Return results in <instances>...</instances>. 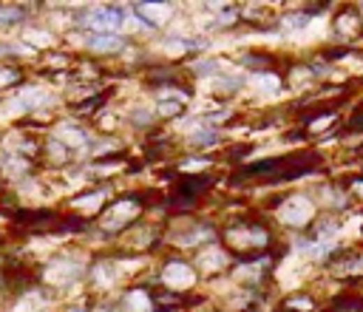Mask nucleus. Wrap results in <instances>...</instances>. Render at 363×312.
Here are the masks:
<instances>
[{
  "label": "nucleus",
  "instance_id": "4468645a",
  "mask_svg": "<svg viewBox=\"0 0 363 312\" xmlns=\"http://www.w3.org/2000/svg\"><path fill=\"white\" fill-rule=\"evenodd\" d=\"M287 306H292V309H309L312 301H309V298H306V301H304V298H295V301H287Z\"/></svg>",
  "mask_w": 363,
  "mask_h": 312
},
{
  "label": "nucleus",
  "instance_id": "0eeeda50",
  "mask_svg": "<svg viewBox=\"0 0 363 312\" xmlns=\"http://www.w3.org/2000/svg\"><path fill=\"white\" fill-rule=\"evenodd\" d=\"M357 26H360V20H357V15H355L352 9H343V12L338 15V20H335V29H338L341 34H355Z\"/></svg>",
  "mask_w": 363,
  "mask_h": 312
},
{
  "label": "nucleus",
  "instance_id": "f8f14e48",
  "mask_svg": "<svg viewBox=\"0 0 363 312\" xmlns=\"http://www.w3.org/2000/svg\"><path fill=\"white\" fill-rule=\"evenodd\" d=\"M332 122H335V117H332V114H324V119L309 122V131H321V128H327V125H332Z\"/></svg>",
  "mask_w": 363,
  "mask_h": 312
},
{
  "label": "nucleus",
  "instance_id": "6e6552de",
  "mask_svg": "<svg viewBox=\"0 0 363 312\" xmlns=\"http://www.w3.org/2000/svg\"><path fill=\"white\" fill-rule=\"evenodd\" d=\"M17 80H20L17 71H12V68H0V85H12V82H17Z\"/></svg>",
  "mask_w": 363,
  "mask_h": 312
},
{
  "label": "nucleus",
  "instance_id": "2eb2a0df",
  "mask_svg": "<svg viewBox=\"0 0 363 312\" xmlns=\"http://www.w3.org/2000/svg\"><path fill=\"white\" fill-rule=\"evenodd\" d=\"M355 193H360V196H363V179H360V182H355Z\"/></svg>",
  "mask_w": 363,
  "mask_h": 312
},
{
  "label": "nucleus",
  "instance_id": "f257e3e1",
  "mask_svg": "<svg viewBox=\"0 0 363 312\" xmlns=\"http://www.w3.org/2000/svg\"><path fill=\"white\" fill-rule=\"evenodd\" d=\"M309 216H312V207H309V202L301 199V196L290 199V202L284 205V210H281V218L287 221V225H306Z\"/></svg>",
  "mask_w": 363,
  "mask_h": 312
},
{
  "label": "nucleus",
  "instance_id": "dca6fc26",
  "mask_svg": "<svg viewBox=\"0 0 363 312\" xmlns=\"http://www.w3.org/2000/svg\"><path fill=\"white\" fill-rule=\"evenodd\" d=\"M74 312H82V309H74Z\"/></svg>",
  "mask_w": 363,
  "mask_h": 312
},
{
  "label": "nucleus",
  "instance_id": "9b49d317",
  "mask_svg": "<svg viewBox=\"0 0 363 312\" xmlns=\"http://www.w3.org/2000/svg\"><path fill=\"white\" fill-rule=\"evenodd\" d=\"M142 298H145V295L136 292V295H131V298H128V304H131L133 309H148V306H151V301H142Z\"/></svg>",
  "mask_w": 363,
  "mask_h": 312
},
{
  "label": "nucleus",
  "instance_id": "423d86ee",
  "mask_svg": "<svg viewBox=\"0 0 363 312\" xmlns=\"http://www.w3.org/2000/svg\"><path fill=\"white\" fill-rule=\"evenodd\" d=\"M88 46L97 49V52H117V49H122V40L114 37V34H94L88 40Z\"/></svg>",
  "mask_w": 363,
  "mask_h": 312
},
{
  "label": "nucleus",
  "instance_id": "39448f33",
  "mask_svg": "<svg viewBox=\"0 0 363 312\" xmlns=\"http://www.w3.org/2000/svg\"><path fill=\"white\" fill-rule=\"evenodd\" d=\"M332 273L335 276H349V273H363V258L357 255H346L343 261H332Z\"/></svg>",
  "mask_w": 363,
  "mask_h": 312
},
{
  "label": "nucleus",
  "instance_id": "1a4fd4ad",
  "mask_svg": "<svg viewBox=\"0 0 363 312\" xmlns=\"http://www.w3.org/2000/svg\"><path fill=\"white\" fill-rule=\"evenodd\" d=\"M306 23V15H292V17H284V26L287 29H301Z\"/></svg>",
  "mask_w": 363,
  "mask_h": 312
},
{
  "label": "nucleus",
  "instance_id": "f03ea898",
  "mask_svg": "<svg viewBox=\"0 0 363 312\" xmlns=\"http://www.w3.org/2000/svg\"><path fill=\"white\" fill-rule=\"evenodd\" d=\"M136 12H140V17H142L151 29H156V26H159V23L170 15V9H168V6H162V3H142Z\"/></svg>",
  "mask_w": 363,
  "mask_h": 312
},
{
  "label": "nucleus",
  "instance_id": "7ed1b4c3",
  "mask_svg": "<svg viewBox=\"0 0 363 312\" xmlns=\"http://www.w3.org/2000/svg\"><path fill=\"white\" fill-rule=\"evenodd\" d=\"M122 20V12L119 9H97L94 15H91V26H97V29H117Z\"/></svg>",
  "mask_w": 363,
  "mask_h": 312
},
{
  "label": "nucleus",
  "instance_id": "9d476101",
  "mask_svg": "<svg viewBox=\"0 0 363 312\" xmlns=\"http://www.w3.org/2000/svg\"><path fill=\"white\" fill-rule=\"evenodd\" d=\"M210 142H216V133H213V131L196 133V137H193V145H210Z\"/></svg>",
  "mask_w": 363,
  "mask_h": 312
},
{
  "label": "nucleus",
  "instance_id": "ddd939ff",
  "mask_svg": "<svg viewBox=\"0 0 363 312\" xmlns=\"http://www.w3.org/2000/svg\"><path fill=\"white\" fill-rule=\"evenodd\" d=\"M179 111H182L179 103H162V105H159V114H165V117H168V114L173 117V114H179Z\"/></svg>",
  "mask_w": 363,
  "mask_h": 312
},
{
  "label": "nucleus",
  "instance_id": "20e7f679",
  "mask_svg": "<svg viewBox=\"0 0 363 312\" xmlns=\"http://www.w3.org/2000/svg\"><path fill=\"white\" fill-rule=\"evenodd\" d=\"M168 281H173V284H179V287H188V284H193V270L188 264H179V261H173V264H168Z\"/></svg>",
  "mask_w": 363,
  "mask_h": 312
}]
</instances>
